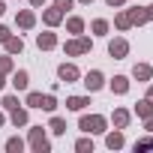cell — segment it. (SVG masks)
Here are the masks:
<instances>
[{
  "label": "cell",
  "mask_w": 153,
  "mask_h": 153,
  "mask_svg": "<svg viewBox=\"0 0 153 153\" xmlns=\"http://www.w3.org/2000/svg\"><path fill=\"white\" fill-rule=\"evenodd\" d=\"M42 21H45L48 27H54V24H60V21H63V12H60L57 6H54V9H45V12H42Z\"/></svg>",
  "instance_id": "obj_7"
},
{
  "label": "cell",
  "mask_w": 153,
  "mask_h": 153,
  "mask_svg": "<svg viewBox=\"0 0 153 153\" xmlns=\"http://www.w3.org/2000/svg\"><path fill=\"white\" fill-rule=\"evenodd\" d=\"M48 129H51L54 135H63V132H66V120H63V117H51V123H48Z\"/></svg>",
  "instance_id": "obj_20"
},
{
  "label": "cell",
  "mask_w": 153,
  "mask_h": 153,
  "mask_svg": "<svg viewBox=\"0 0 153 153\" xmlns=\"http://www.w3.org/2000/svg\"><path fill=\"white\" fill-rule=\"evenodd\" d=\"M54 6H57L60 12H66V9H72V0H54Z\"/></svg>",
  "instance_id": "obj_29"
},
{
  "label": "cell",
  "mask_w": 153,
  "mask_h": 153,
  "mask_svg": "<svg viewBox=\"0 0 153 153\" xmlns=\"http://www.w3.org/2000/svg\"><path fill=\"white\" fill-rule=\"evenodd\" d=\"M30 3H33V6H42V3H45V0H30Z\"/></svg>",
  "instance_id": "obj_36"
},
{
  "label": "cell",
  "mask_w": 153,
  "mask_h": 153,
  "mask_svg": "<svg viewBox=\"0 0 153 153\" xmlns=\"http://www.w3.org/2000/svg\"><path fill=\"white\" fill-rule=\"evenodd\" d=\"M81 3H93V0H81Z\"/></svg>",
  "instance_id": "obj_40"
},
{
  "label": "cell",
  "mask_w": 153,
  "mask_h": 153,
  "mask_svg": "<svg viewBox=\"0 0 153 153\" xmlns=\"http://www.w3.org/2000/svg\"><path fill=\"white\" fill-rule=\"evenodd\" d=\"M126 15H129V21H132V24H144V21H147V12H144V9H138V6H135V9H129Z\"/></svg>",
  "instance_id": "obj_18"
},
{
  "label": "cell",
  "mask_w": 153,
  "mask_h": 153,
  "mask_svg": "<svg viewBox=\"0 0 153 153\" xmlns=\"http://www.w3.org/2000/svg\"><path fill=\"white\" fill-rule=\"evenodd\" d=\"M3 84H6V81H3V72H0V87H3Z\"/></svg>",
  "instance_id": "obj_38"
},
{
  "label": "cell",
  "mask_w": 153,
  "mask_h": 153,
  "mask_svg": "<svg viewBox=\"0 0 153 153\" xmlns=\"http://www.w3.org/2000/svg\"><path fill=\"white\" fill-rule=\"evenodd\" d=\"M39 108H45V111H54V108H57V99L48 93V96H42V105H39Z\"/></svg>",
  "instance_id": "obj_25"
},
{
  "label": "cell",
  "mask_w": 153,
  "mask_h": 153,
  "mask_svg": "<svg viewBox=\"0 0 153 153\" xmlns=\"http://www.w3.org/2000/svg\"><path fill=\"white\" fill-rule=\"evenodd\" d=\"M3 12H6V6H3V3H0V15H3Z\"/></svg>",
  "instance_id": "obj_39"
},
{
  "label": "cell",
  "mask_w": 153,
  "mask_h": 153,
  "mask_svg": "<svg viewBox=\"0 0 153 153\" xmlns=\"http://www.w3.org/2000/svg\"><path fill=\"white\" fill-rule=\"evenodd\" d=\"M78 126H81L84 132H90V135H93V132H105V117H102V114H84V117L78 120Z\"/></svg>",
  "instance_id": "obj_1"
},
{
  "label": "cell",
  "mask_w": 153,
  "mask_h": 153,
  "mask_svg": "<svg viewBox=\"0 0 153 153\" xmlns=\"http://www.w3.org/2000/svg\"><path fill=\"white\" fill-rule=\"evenodd\" d=\"M102 84H105L102 72H96V69H93V72H87V75H84V87H87V90H99Z\"/></svg>",
  "instance_id": "obj_5"
},
{
  "label": "cell",
  "mask_w": 153,
  "mask_h": 153,
  "mask_svg": "<svg viewBox=\"0 0 153 153\" xmlns=\"http://www.w3.org/2000/svg\"><path fill=\"white\" fill-rule=\"evenodd\" d=\"M147 99H150V102H153V87H150V90H147Z\"/></svg>",
  "instance_id": "obj_37"
},
{
  "label": "cell",
  "mask_w": 153,
  "mask_h": 153,
  "mask_svg": "<svg viewBox=\"0 0 153 153\" xmlns=\"http://www.w3.org/2000/svg\"><path fill=\"white\" fill-rule=\"evenodd\" d=\"M147 132H153V114L147 117Z\"/></svg>",
  "instance_id": "obj_34"
},
{
  "label": "cell",
  "mask_w": 153,
  "mask_h": 153,
  "mask_svg": "<svg viewBox=\"0 0 153 153\" xmlns=\"http://www.w3.org/2000/svg\"><path fill=\"white\" fill-rule=\"evenodd\" d=\"M3 45H6V51H9V54H21V51H24V42H21L18 36H9Z\"/></svg>",
  "instance_id": "obj_14"
},
{
  "label": "cell",
  "mask_w": 153,
  "mask_h": 153,
  "mask_svg": "<svg viewBox=\"0 0 153 153\" xmlns=\"http://www.w3.org/2000/svg\"><path fill=\"white\" fill-rule=\"evenodd\" d=\"M87 105H90V99H84V96H69L66 99V108H72V111H81Z\"/></svg>",
  "instance_id": "obj_12"
},
{
  "label": "cell",
  "mask_w": 153,
  "mask_h": 153,
  "mask_svg": "<svg viewBox=\"0 0 153 153\" xmlns=\"http://www.w3.org/2000/svg\"><path fill=\"white\" fill-rule=\"evenodd\" d=\"M0 72H12V57H0Z\"/></svg>",
  "instance_id": "obj_27"
},
{
  "label": "cell",
  "mask_w": 153,
  "mask_h": 153,
  "mask_svg": "<svg viewBox=\"0 0 153 153\" xmlns=\"http://www.w3.org/2000/svg\"><path fill=\"white\" fill-rule=\"evenodd\" d=\"M30 147L36 150V153H45L51 144H48V138H45V129L42 126H33L30 129Z\"/></svg>",
  "instance_id": "obj_2"
},
{
  "label": "cell",
  "mask_w": 153,
  "mask_h": 153,
  "mask_svg": "<svg viewBox=\"0 0 153 153\" xmlns=\"http://www.w3.org/2000/svg\"><path fill=\"white\" fill-rule=\"evenodd\" d=\"M12 84H15V90H27V84H30V75H27L24 69H18V72L12 75Z\"/></svg>",
  "instance_id": "obj_9"
},
{
  "label": "cell",
  "mask_w": 153,
  "mask_h": 153,
  "mask_svg": "<svg viewBox=\"0 0 153 153\" xmlns=\"http://www.w3.org/2000/svg\"><path fill=\"white\" fill-rule=\"evenodd\" d=\"M135 114H138V117H144V120H147V117H150V114H153V102H150V99H141V102H138V105H135Z\"/></svg>",
  "instance_id": "obj_15"
},
{
  "label": "cell",
  "mask_w": 153,
  "mask_h": 153,
  "mask_svg": "<svg viewBox=\"0 0 153 153\" xmlns=\"http://www.w3.org/2000/svg\"><path fill=\"white\" fill-rule=\"evenodd\" d=\"M9 36H12V33H9V27H0V42H6Z\"/></svg>",
  "instance_id": "obj_31"
},
{
  "label": "cell",
  "mask_w": 153,
  "mask_h": 153,
  "mask_svg": "<svg viewBox=\"0 0 153 153\" xmlns=\"http://www.w3.org/2000/svg\"><path fill=\"white\" fill-rule=\"evenodd\" d=\"M114 126H117V129H126V126H129V111H126V108H117V111H114Z\"/></svg>",
  "instance_id": "obj_16"
},
{
  "label": "cell",
  "mask_w": 153,
  "mask_h": 153,
  "mask_svg": "<svg viewBox=\"0 0 153 153\" xmlns=\"http://www.w3.org/2000/svg\"><path fill=\"white\" fill-rule=\"evenodd\" d=\"M111 90H114V93H126V90H129V78H126V75H114Z\"/></svg>",
  "instance_id": "obj_13"
},
{
  "label": "cell",
  "mask_w": 153,
  "mask_h": 153,
  "mask_svg": "<svg viewBox=\"0 0 153 153\" xmlns=\"http://www.w3.org/2000/svg\"><path fill=\"white\" fill-rule=\"evenodd\" d=\"M93 33H96V36H102V33H108V21H102V18H96V21H93Z\"/></svg>",
  "instance_id": "obj_24"
},
{
  "label": "cell",
  "mask_w": 153,
  "mask_h": 153,
  "mask_svg": "<svg viewBox=\"0 0 153 153\" xmlns=\"http://www.w3.org/2000/svg\"><path fill=\"white\" fill-rule=\"evenodd\" d=\"M12 126H27V111L24 108H12Z\"/></svg>",
  "instance_id": "obj_19"
},
{
  "label": "cell",
  "mask_w": 153,
  "mask_h": 153,
  "mask_svg": "<svg viewBox=\"0 0 153 153\" xmlns=\"http://www.w3.org/2000/svg\"><path fill=\"white\" fill-rule=\"evenodd\" d=\"M21 147H24L21 138H9V141H6V150H9V153H21Z\"/></svg>",
  "instance_id": "obj_22"
},
{
  "label": "cell",
  "mask_w": 153,
  "mask_h": 153,
  "mask_svg": "<svg viewBox=\"0 0 153 153\" xmlns=\"http://www.w3.org/2000/svg\"><path fill=\"white\" fill-rule=\"evenodd\" d=\"M84 51H90V39H72V42H66V54L69 57H78Z\"/></svg>",
  "instance_id": "obj_3"
},
{
  "label": "cell",
  "mask_w": 153,
  "mask_h": 153,
  "mask_svg": "<svg viewBox=\"0 0 153 153\" xmlns=\"http://www.w3.org/2000/svg\"><path fill=\"white\" fill-rule=\"evenodd\" d=\"M108 54H111V57H117V60H120V57H126V54H129V42H126V39H111Z\"/></svg>",
  "instance_id": "obj_4"
},
{
  "label": "cell",
  "mask_w": 153,
  "mask_h": 153,
  "mask_svg": "<svg viewBox=\"0 0 153 153\" xmlns=\"http://www.w3.org/2000/svg\"><path fill=\"white\" fill-rule=\"evenodd\" d=\"M105 3H108V6H123L126 0H105Z\"/></svg>",
  "instance_id": "obj_33"
},
{
  "label": "cell",
  "mask_w": 153,
  "mask_h": 153,
  "mask_svg": "<svg viewBox=\"0 0 153 153\" xmlns=\"http://www.w3.org/2000/svg\"><path fill=\"white\" fill-rule=\"evenodd\" d=\"M27 105L30 108H39L42 105V93H27Z\"/></svg>",
  "instance_id": "obj_26"
},
{
  "label": "cell",
  "mask_w": 153,
  "mask_h": 153,
  "mask_svg": "<svg viewBox=\"0 0 153 153\" xmlns=\"http://www.w3.org/2000/svg\"><path fill=\"white\" fill-rule=\"evenodd\" d=\"M114 24H117L120 30H126V27H132V21H129V15H126V12H120V15L114 18Z\"/></svg>",
  "instance_id": "obj_23"
},
{
  "label": "cell",
  "mask_w": 153,
  "mask_h": 153,
  "mask_svg": "<svg viewBox=\"0 0 153 153\" xmlns=\"http://www.w3.org/2000/svg\"><path fill=\"white\" fill-rule=\"evenodd\" d=\"M144 12H147V18H153V6H147V9H144Z\"/></svg>",
  "instance_id": "obj_35"
},
{
  "label": "cell",
  "mask_w": 153,
  "mask_h": 153,
  "mask_svg": "<svg viewBox=\"0 0 153 153\" xmlns=\"http://www.w3.org/2000/svg\"><path fill=\"white\" fill-rule=\"evenodd\" d=\"M75 150H81V153H87V150H93V141H87V138H81L78 144H75Z\"/></svg>",
  "instance_id": "obj_28"
},
{
  "label": "cell",
  "mask_w": 153,
  "mask_h": 153,
  "mask_svg": "<svg viewBox=\"0 0 153 153\" xmlns=\"http://www.w3.org/2000/svg\"><path fill=\"white\" fill-rule=\"evenodd\" d=\"M105 144L111 147V150H117V147H123V132L117 129V132H108V138H105Z\"/></svg>",
  "instance_id": "obj_17"
},
{
  "label": "cell",
  "mask_w": 153,
  "mask_h": 153,
  "mask_svg": "<svg viewBox=\"0 0 153 153\" xmlns=\"http://www.w3.org/2000/svg\"><path fill=\"white\" fill-rule=\"evenodd\" d=\"M132 75L138 81H150V75H153V69L147 66V63H135V69H132Z\"/></svg>",
  "instance_id": "obj_10"
},
{
  "label": "cell",
  "mask_w": 153,
  "mask_h": 153,
  "mask_svg": "<svg viewBox=\"0 0 153 153\" xmlns=\"http://www.w3.org/2000/svg\"><path fill=\"white\" fill-rule=\"evenodd\" d=\"M3 108H9V111L18 108V99H15V96H6V99H3Z\"/></svg>",
  "instance_id": "obj_30"
},
{
  "label": "cell",
  "mask_w": 153,
  "mask_h": 153,
  "mask_svg": "<svg viewBox=\"0 0 153 153\" xmlns=\"http://www.w3.org/2000/svg\"><path fill=\"white\" fill-rule=\"evenodd\" d=\"M15 24H18V27H24V30H30V27L36 24V15H33L30 9H24V12H18V18H15Z\"/></svg>",
  "instance_id": "obj_8"
},
{
  "label": "cell",
  "mask_w": 153,
  "mask_h": 153,
  "mask_svg": "<svg viewBox=\"0 0 153 153\" xmlns=\"http://www.w3.org/2000/svg\"><path fill=\"white\" fill-rule=\"evenodd\" d=\"M0 126H3V114H0Z\"/></svg>",
  "instance_id": "obj_41"
},
{
  "label": "cell",
  "mask_w": 153,
  "mask_h": 153,
  "mask_svg": "<svg viewBox=\"0 0 153 153\" xmlns=\"http://www.w3.org/2000/svg\"><path fill=\"white\" fill-rule=\"evenodd\" d=\"M36 45L48 51V48H54V45H57V36H54V33H39V36H36Z\"/></svg>",
  "instance_id": "obj_11"
},
{
  "label": "cell",
  "mask_w": 153,
  "mask_h": 153,
  "mask_svg": "<svg viewBox=\"0 0 153 153\" xmlns=\"http://www.w3.org/2000/svg\"><path fill=\"white\" fill-rule=\"evenodd\" d=\"M135 147H153V138H141V141H138Z\"/></svg>",
  "instance_id": "obj_32"
},
{
  "label": "cell",
  "mask_w": 153,
  "mask_h": 153,
  "mask_svg": "<svg viewBox=\"0 0 153 153\" xmlns=\"http://www.w3.org/2000/svg\"><path fill=\"white\" fill-rule=\"evenodd\" d=\"M66 30H69V33H81V30H84V21H81V18H69V21H66Z\"/></svg>",
  "instance_id": "obj_21"
},
{
  "label": "cell",
  "mask_w": 153,
  "mask_h": 153,
  "mask_svg": "<svg viewBox=\"0 0 153 153\" xmlns=\"http://www.w3.org/2000/svg\"><path fill=\"white\" fill-rule=\"evenodd\" d=\"M57 75H60V81H66V84H69V81H75V78H78V75H81V72H78V69H75L72 63H63V66L57 69Z\"/></svg>",
  "instance_id": "obj_6"
}]
</instances>
